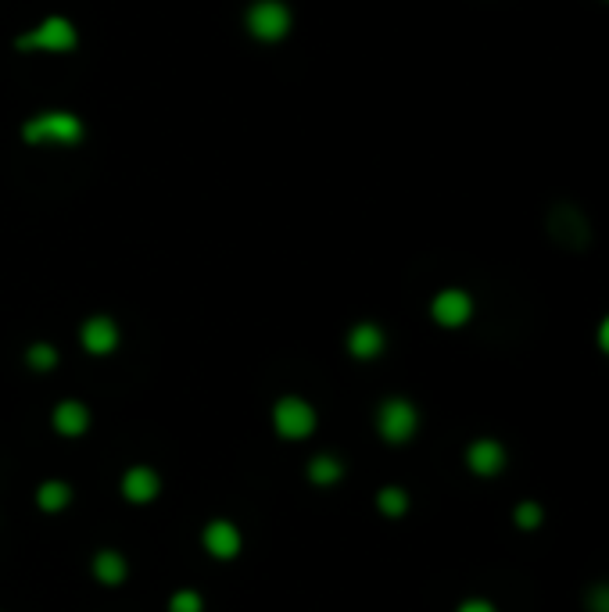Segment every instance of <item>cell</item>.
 <instances>
[{
	"mask_svg": "<svg viewBox=\"0 0 609 612\" xmlns=\"http://www.w3.org/2000/svg\"><path fill=\"white\" fill-rule=\"evenodd\" d=\"M377 434L391 448H402L412 437L420 434V408L416 401L402 398V394H391L377 405Z\"/></svg>",
	"mask_w": 609,
	"mask_h": 612,
	"instance_id": "obj_1",
	"label": "cell"
},
{
	"mask_svg": "<svg viewBox=\"0 0 609 612\" xmlns=\"http://www.w3.org/2000/svg\"><path fill=\"white\" fill-rule=\"evenodd\" d=\"M319 416L312 401H305L301 394H284V398L273 405V430L284 441H305V437L316 434Z\"/></svg>",
	"mask_w": 609,
	"mask_h": 612,
	"instance_id": "obj_2",
	"label": "cell"
},
{
	"mask_svg": "<svg viewBox=\"0 0 609 612\" xmlns=\"http://www.w3.org/2000/svg\"><path fill=\"white\" fill-rule=\"evenodd\" d=\"M29 144H79L83 140V122L72 111H43L22 129Z\"/></svg>",
	"mask_w": 609,
	"mask_h": 612,
	"instance_id": "obj_3",
	"label": "cell"
},
{
	"mask_svg": "<svg viewBox=\"0 0 609 612\" xmlns=\"http://www.w3.org/2000/svg\"><path fill=\"white\" fill-rule=\"evenodd\" d=\"M76 47V26L69 18H47L33 33L18 36V51H51V54H69Z\"/></svg>",
	"mask_w": 609,
	"mask_h": 612,
	"instance_id": "obj_4",
	"label": "cell"
},
{
	"mask_svg": "<svg viewBox=\"0 0 609 612\" xmlns=\"http://www.w3.org/2000/svg\"><path fill=\"white\" fill-rule=\"evenodd\" d=\"M463 462L477 480H495V476L506 473L509 451L498 437H473L463 451Z\"/></svg>",
	"mask_w": 609,
	"mask_h": 612,
	"instance_id": "obj_5",
	"label": "cell"
},
{
	"mask_svg": "<svg viewBox=\"0 0 609 612\" xmlns=\"http://www.w3.org/2000/svg\"><path fill=\"white\" fill-rule=\"evenodd\" d=\"M477 305H473V294L463 287H445L434 294L430 301V319L441 326V330H463L473 319Z\"/></svg>",
	"mask_w": 609,
	"mask_h": 612,
	"instance_id": "obj_6",
	"label": "cell"
},
{
	"mask_svg": "<svg viewBox=\"0 0 609 612\" xmlns=\"http://www.w3.org/2000/svg\"><path fill=\"white\" fill-rule=\"evenodd\" d=\"M201 544H205V552L212 555L215 562H233L244 552V534L233 519L215 516V519H208L205 530H201Z\"/></svg>",
	"mask_w": 609,
	"mask_h": 612,
	"instance_id": "obj_7",
	"label": "cell"
},
{
	"mask_svg": "<svg viewBox=\"0 0 609 612\" xmlns=\"http://www.w3.org/2000/svg\"><path fill=\"white\" fill-rule=\"evenodd\" d=\"M248 29L258 40H284L291 29V11L284 0H255L248 11Z\"/></svg>",
	"mask_w": 609,
	"mask_h": 612,
	"instance_id": "obj_8",
	"label": "cell"
},
{
	"mask_svg": "<svg viewBox=\"0 0 609 612\" xmlns=\"http://www.w3.org/2000/svg\"><path fill=\"white\" fill-rule=\"evenodd\" d=\"M119 323H115L112 315H90L83 326H79V344H83L86 355L94 358H108L115 348H119Z\"/></svg>",
	"mask_w": 609,
	"mask_h": 612,
	"instance_id": "obj_9",
	"label": "cell"
},
{
	"mask_svg": "<svg viewBox=\"0 0 609 612\" xmlns=\"http://www.w3.org/2000/svg\"><path fill=\"white\" fill-rule=\"evenodd\" d=\"M122 498L129 505H151L158 502V494H162V476H158L155 466H129L122 473Z\"/></svg>",
	"mask_w": 609,
	"mask_h": 612,
	"instance_id": "obj_10",
	"label": "cell"
},
{
	"mask_svg": "<svg viewBox=\"0 0 609 612\" xmlns=\"http://www.w3.org/2000/svg\"><path fill=\"white\" fill-rule=\"evenodd\" d=\"M344 348H348V355H352L355 362H377V358L387 351L384 326H377V323H355L352 330H348Z\"/></svg>",
	"mask_w": 609,
	"mask_h": 612,
	"instance_id": "obj_11",
	"label": "cell"
},
{
	"mask_svg": "<svg viewBox=\"0 0 609 612\" xmlns=\"http://www.w3.org/2000/svg\"><path fill=\"white\" fill-rule=\"evenodd\" d=\"M51 426L61 437H83L90 430V408L79 398H65L51 408Z\"/></svg>",
	"mask_w": 609,
	"mask_h": 612,
	"instance_id": "obj_12",
	"label": "cell"
},
{
	"mask_svg": "<svg viewBox=\"0 0 609 612\" xmlns=\"http://www.w3.org/2000/svg\"><path fill=\"white\" fill-rule=\"evenodd\" d=\"M90 570H94L97 584L104 587H122L129 580V559L119 552V548H101L90 562Z\"/></svg>",
	"mask_w": 609,
	"mask_h": 612,
	"instance_id": "obj_13",
	"label": "cell"
},
{
	"mask_svg": "<svg viewBox=\"0 0 609 612\" xmlns=\"http://www.w3.org/2000/svg\"><path fill=\"white\" fill-rule=\"evenodd\" d=\"M36 505H40L43 512H61L72 505V484H65V480H43L40 487H36Z\"/></svg>",
	"mask_w": 609,
	"mask_h": 612,
	"instance_id": "obj_14",
	"label": "cell"
},
{
	"mask_svg": "<svg viewBox=\"0 0 609 612\" xmlns=\"http://www.w3.org/2000/svg\"><path fill=\"white\" fill-rule=\"evenodd\" d=\"M341 476H344V462L337 459V455H330V451H319V455H312L309 459V480L316 487L337 484Z\"/></svg>",
	"mask_w": 609,
	"mask_h": 612,
	"instance_id": "obj_15",
	"label": "cell"
},
{
	"mask_svg": "<svg viewBox=\"0 0 609 612\" xmlns=\"http://www.w3.org/2000/svg\"><path fill=\"white\" fill-rule=\"evenodd\" d=\"M377 509L384 512L387 519H398V516H405V512L412 509V498H409V491H405L402 484H384L377 491Z\"/></svg>",
	"mask_w": 609,
	"mask_h": 612,
	"instance_id": "obj_16",
	"label": "cell"
},
{
	"mask_svg": "<svg viewBox=\"0 0 609 612\" xmlns=\"http://www.w3.org/2000/svg\"><path fill=\"white\" fill-rule=\"evenodd\" d=\"M513 527L520 534H534V530L545 527V505L534 502V498H524V502L513 505Z\"/></svg>",
	"mask_w": 609,
	"mask_h": 612,
	"instance_id": "obj_17",
	"label": "cell"
},
{
	"mask_svg": "<svg viewBox=\"0 0 609 612\" xmlns=\"http://www.w3.org/2000/svg\"><path fill=\"white\" fill-rule=\"evenodd\" d=\"M26 366L36 369V373H51V369L58 366V348L47 344V340H36V344L26 348Z\"/></svg>",
	"mask_w": 609,
	"mask_h": 612,
	"instance_id": "obj_18",
	"label": "cell"
},
{
	"mask_svg": "<svg viewBox=\"0 0 609 612\" xmlns=\"http://www.w3.org/2000/svg\"><path fill=\"white\" fill-rule=\"evenodd\" d=\"M169 612H205V598H201V591H194V587H180V591L169 598Z\"/></svg>",
	"mask_w": 609,
	"mask_h": 612,
	"instance_id": "obj_19",
	"label": "cell"
},
{
	"mask_svg": "<svg viewBox=\"0 0 609 612\" xmlns=\"http://www.w3.org/2000/svg\"><path fill=\"white\" fill-rule=\"evenodd\" d=\"M584 612H609V580H595L584 591Z\"/></svg>",
	"mask_w": 609,
	"mask_h": 612,
	"instance_id": "obj_20",
	"label": "cell"
},
{
	"mask_svg": "<svg viewBox=\"0 0 609 612\" xmlns=\"http://www.w3.org/2000/svg\"><path fill=\"white\" fill-rule=\"evenodd\" d=\"M455 612H498V605L491 602V598H484V595H470V598H463V602L455 605Z\"/></svg>",
	"mask_w": 609,
	"mask_h": 612,
	"instance_id": "obj_21",
	"label": "cell"
},
{
	"mask_svg": "<svg viewBox=\"0 0 609 612\" xmlns=\"http://www.w3.org/2000/svg\"><path fill=\"white\" fill-rule=\"evenodd\" d=\"M595 344H599V351L609 358V315H602L599 326H595Z\"/></svg>",
	"mask_w": 609,
	"mask_h": 612,
	"instance_id": "obj_22",
	"label": "cell"
}]
</instances>
